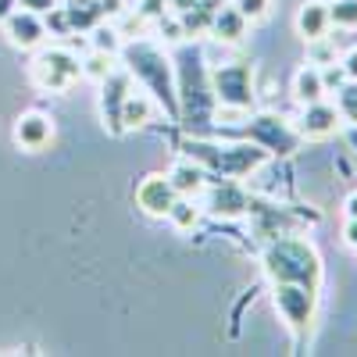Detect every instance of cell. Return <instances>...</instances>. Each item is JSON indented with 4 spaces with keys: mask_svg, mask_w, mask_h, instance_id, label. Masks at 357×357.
<instances>
[{
    "mask_svg": "<svg viewBox=\"0 0 357 357\" xmlns=\"http://www.w3.org/2000/svg\"><path fill=\"white\" fill-rule=\"evenodd\" d=\"M264 275L272 282H296L307 289H321V257L301 236H275L264 247Z\"/></svg>",
    "mask_w": 357,
    "mask_h": 357,
    "instance_id": "1",
    "label": "cell"
},
{
    "mask_svg": "<svg viewBox=\"0 0 357 357\" xmlns=\"http://www.w3.org/2000/svg\"><path fill=\"white\" fill-rule=\"evenodd\" d=\"M122 57H126V68H129L139 82L151 86L154 104L168 107V114L178 118V86H175V79H172V61H168V57H165L154 43H146V40L126 43V47H122Z\"/></svg>",
    "mask_w": 357,
    "mask_h": 357,
    "instance_id": "2",
    "label": "cell"
},
{
    "mask_svg": "<svg viewBox=\"0 0 357 357\" xmlns=\"http://www.w3.org/2000/svg\"><path fill=\"white\" fill-rule=\"evenodd\" d=\"M183 151L190 161H197L207 175H222V178H243L250 175L257 165H264L268 151H261L257 143H232V146H215L204 139H186Z\"/></svg>",
    "mask_w": 357,
    "mask_h": 357,
    "instance_id": "3",
    "label": "cell"
},
{
    "mask_svg": "<svg viewBox=\"0 0 357 357\" xmlns=\"http://www.w3.org/2000/svg\"><path fill=\"white\" fill-rule=\"evenodd\" d=\"M272 301H275L279 318L296 336V343H307L311 325H314V307H318V289L296 286V282H272Z\"/></svg>",
    "mask_w": 357,
    "mask_h": 357,
    "instance_id": "4",
    "label": "cell"
},
{
    "mask_svg": "<svg viewBox=\"0 0 357 357\" xmlns=\"http://www.w3.org/2000/svg\"><path fill=\"white\" fill-rule=\"evenodd\" d=\"M211 93L225 111H250L254 107V65L236 61L211 72Z\"/></svg>",
    "mask_w": 357,
    "mask_h": 357,
    "instance_id": "5",
    "label": "cell"
},
{
    "mask_svg": "<svg viewBox=\"0 0 357 357\" xmlns=\"http://www.w3.org/2000/svg\"><path fill=\"white\" fill-rule=\"evenodd\" d=\"M243 136H247L250 143H257L261 151L279 154V158L296 154V146L304 143V139H301V132H296V129L286 122V118H279V114H254Z\"/></svg>",
    "mask_w": 357,
    "mask_h": 357,
    "instance_id": "6",
    "label": "cell"
},
{
    "mask_svg": "<svg viewBox=\"0 0 357 357\" xmlns=\"http://www.w3.org/2000/svg\"><path fill=\"white\" fill-rule=\"evenodd\" d=\"M82 75V61L72 54V50H43L36 61H33V82L40 89H50V93H57V89H68L75 79Z\"/></svg>",
    "mask_w": 357,
    "mask_h": 357,
    "instance_id": "7",
    "label": "cell"
},
{
    "mask_svg": "<svg viewBox=\"0 0 357 357\" xmlns=\"http://www.w3.org/2000/svg\"><path fill=\"white\" fill-rule=\"evenodd\" d=\"M250 204H254V197L247 193L240 178H218V183L204 186V207L215 218H243V215H250Z\"/></svg>",
    "mask_w": 357,
    "mask_h": 357,
    "instance_id": "8",
    "label": "cell"
},
{
    "mask_svg": "<svg viewBox=\"0 0 357 357\" xmlns=\"http://www.w3.org/2000/svg\"><path fill=\"white\" fill-rule=\"evenodd\" d=\"M132 93V72L129 68H114L107 79H100V114L111 136H122V104Z\"/></svg>",
    "mask_w": 357,
    "mask_h": 357,
    "instance_id": "9",
    "label": "cell"
},
{
    "mask_svg": "<svg viewBox=\"0 0 357 357\" xmlns=\"http://www.w3.org/2000/svg\"><path fill=\"white\" fill-rule=\"evenodd\" d=\"M340 111L333 104H325V100H314V104H304V114L296 118V132H301V139H329L336 136L340 129Z\"/></svg>",
    "mask_w": 357,
    "mask_h": 357,
    "instance_id": "10",
    "label": "cell"
},
{
    "mask_svg": "<svg viewBox=\"0 0 357 357\" xmlns=\"http://www.w3.org/2000/svg\"><path fill=\"white\" fill-rule=\"evenodd\" d=\"M175 197L178 193H175L168 175H146L136 190V204L143 207V215H151V218H165L168 207L175 204Z\"/></svg>",
    "mask_w": 357,
    "mask_h": 357,
    "instance_id": "11",
    "label": "cell"
},
{
    "mask_svg": "<svg viewBox=\"0 0 357 357\" xmlns=\"http://www.w3.org/2000/svg\"><path fill=\"white\" fill-rule=\"evenodd\" d=\"M4 33L11 40V47L18 50H36L43 40H47V25H43V15H33V11H15L8 22H4Z\"/></svg>",
    "mask_w": 357,
    "mask_h": 357,
    "instance_id": "12",
    "label": "cell"
},
{
    "mask_svg": "<svg viewBox=\"0 0 357 357\" xmlns=\"http://www.w3.org/2000/svg\"><path fill=\"white\" fill-rule=\"evenodd\" d=\"M54 139V126L50 118L33 111V114H22L18 126H15V143L25 146V151H43V146Z\"/></svg>",
    "mask_w": 357,
    "mask_h": 357,
    "instance_id": "13",
    "label": "cell"
},
{
    "mask_svg": "<svg viewBox=\"0 0 357 357\" xmlns=\"http://www.w3.org/2000/svg\"><path fill=\"white\" fill-rule=\"evenodd\" d=\"M247 29H250V22L240 15V8H236V4H222L215 11V18H211V36L218 43H240L247 36Z\"/></svg>",
    "mask_w": 357,
    "mask_h": 357,
    "instance_id": "14",
    "label": "cell"
},
{
    "mask_svg": "<svg viewBox=\"0 0 357 357\" xmlns=\"http://www.w3.org/2000/svg\"><path fill=\"white\" fill-rule=\"evenodd\" d=\"M296 33H301L304 43L329 33V4H321V0H307V4L301 8V15H296Z\"/></svg>",
    "mask_w": 357,
    "mask_h": 357,
    "instance_id": "15",
    "label": "cell"
},
{
    "mask_svg": "<svg viewBox=\"0 0 357 357\" xmlns=\"http://www.w3.org/2000/svg\"><path fill=\"white\" fill-rule=\"evenodd\" d=\"M168 178H172V186H175V193L178 197H197V193H204V186H207V172L197 165V161H178L172 172H168Z\"/></svg>",
    "mask_w": 357,
    "mask_h": 357,
    "instance_id": "16",
    "label": "cell"
},
{
    "mask_svg": "<svg viewBox=\"0 0 357 357\" xmlns=\"http://www.w3.org/2000/svg\"><path fill=\"white\" fill-rule=\"evenodd\" d=\"M151 114H154V97L132 89V93L126 97V104H122V129H143L146 122H151Z\"/></svg>",
    "mask_w": 357,
    "mask_h": 357,
    "instance_id": "17",
    "label": "cell"
},
{
    "mask_svg": "<svg viewBox=\"0 0 357 357\" xmlns=\"http://www.w3.org/2000/svg\"><path fill=\"white\" fill-rule=\"evenodd\" d=\"M293 97L301 100V104H314V100H321V97H325L321 68L307 65V68H301V72H296V79H293Z\"/></svg>",
    "mask_w": 357,
    "mask_h": 357,
    "instance_id": "18",
    "label": "cell"
},
{
    "mask_svg": "<svg viewBox=\"0 0 357 357\" xmlns=\"http://www.w3.org/2000/svg\"><path fill=\"white\" fill-rule=\"evenodd\" d=\"M178 232H190L197 222H200V207L193 204V197H175V204L168 207V215H165Z\"/></svg>",
    "mask_w": 357,
    "mask_h": 357,
    "instance_id": "19",
    "label": "cell"
},
{
    "mask_svg": "<svg viewBox=\"0 0 357 357\" xmlns=\"http://www.w3.org/2000/svg\"><path fill=\"white\" fill-rule=\"evenodd\" d=\"M65 15H68V25L72 29H93L97 22H104L100 0H79V4L65 8Z\"/></svg>",
    "mask_w": 357,
    "mask_h": 357,
    "instance_id": "20",
    "label": "cell"
},
{
    "mask_svg": "<svg viewBox=\"0 0 357 357\" xmlns=\"http://www.w3.org/2000/svg\"><path fill=\"white\" fill-rule=\"evenodd\" d=\"M336 111L343 122L357 126V79H347L340 89H336Z\"/></svg>",
    "mask_w": 357,
    "mask_h": 357,
    "instance_id": "21",
    "label": "cell"
},
{
    "mask_svg": "<svg viewBox=\"0 0 357 357\" xmlns=\"http://www.w3.org/2000/svg\"><path fill=\"white\" fill-rule=\"evenodd\" d=\"M114 72V54H107V50H93L82 61V75L86 79H93V82H100V79H107Z\"/></svg>",
    "mask_w": 357,
    "mask_h": 357,
    "instance_id": "22",
    "label": "cell"
},
{
    "mask_svg": "<svg viewBox=\"0 0 357 357\" xmlns=\"http://www.w3.org/2000/svg\"><path fill=\"white\" fill-rule=\"evenodd\" d=\"M93 50H107V54H118L122 50V33H118L114 25H104V22H97L93 29Z\"/></svg>",
    "mask_w": 357,
    "mask_h": 357,
    "instance_id": "23",
    "label": "cell"
},
{
    "mask_svg": "<svg viewBox=\"0 0 357 357\" xmlns=\"http://www.w3.org/2000/svg\"><path fill=\"white\" fill-rule=\"evenodd\" d=\"M307 61L314 68H325L336 61V47L329 43V36H318V40H307Z\"/></svg>",
    "mask_w": 357,
    "mask_h": 357,
    "instance_id": "24",
    "label": "cell"
},
{
    "mask_svg": "<svg viewBox=\"0 0 357 357\" xmlns=\"http://www.w3.org/2000/svg\"><path fill=\"white\" fill-rule=\"evenodd\" d=\"M329 25L357 29V0H336V4H329Z\"/></svg>",
    "mask_w": 357,
    "mask_h": 357,
    "instance_id": "25",
    "label": "cell"
},
{
    "mask_svg": "<svg viewBox=\"0 0 357 357\" xmlns=\"http://www.w3.org/2000/svg\"><path fill=\"white\" fill-rule=\"evenodd\" d=\"M236 8H240V15L247 18V22H261L264 15H268V0H232Z\"/></svg>",
    "mask_w": 357,
    "mask_h": 357,
    "instance_id": "26",
    "label": "cell"
},
{
    "mask_svg": "<svg viewBox=\"0 0 357 357\" xmlns=\"http://www.w3.org/2000/svg\"><path fill=\"white\" fill-rule=\"evenodd\" d=\"M321 82H325V93H329V89H340L343 82H347V72H343V65H325L321 68Z\"/></svg>",
    "mask_w": 357,
    "mask_h": 357,
    "instance_id": "27",
    "label": "cell"
},
{
    "mask_svg": "<svg viewBox=\"0 0 357 357\" xmlns=\"http://www.w3.org/2000/svg\"><path fill=\"white\" fill-rule=\"evenodd\" d=\"M18 8L22 11H33V15H47L57 8V0H18Z\"/></svg>",
    "mask_w": 357,
    "mask_h": 357,
    "instance_id": "28",
    "label": "cell"
},
{
    "mask_svg": "<svg viewBox=\"0 0 357 357\" xmlns=\"http://www.w3.org/2000/svg\"><path fill=\"white\" fill-rule=\"evenodd\" d=\"M343 240L350 243V250L357 254V218H347V229H343Z\"/></svg>",
    "mask_w": 357,
    "mask_h": 357,
    "instance_id": "29",
    "label": "cell"
},
{
    "mask_svg": "<svg viewBox=\"0 0 357 357\" xmlns=\"http://www.w3.org/2000/svg\"><path fill=\"white\" fill-rule=\"evenodd\" d=\"M100 11H104V18H114V15H122L126 8H122V0H100Z\"/></svg>",
    "mask_w": 357,
    "mask_h": 357,
    "instance_id": "30",
    "label": "cell"
},
{
    "mask_svg": "<svg viewBox=\"0 0 357 357\" xmlns=\"http://www.w3.org/2000/svg\"><path fill=\"white\" fill-rule=\"evenodd\" d=\"M340 65H343V72H347V79H357V50H350V54L343 57V61H340Z\"/></svg>",
    "mask_w": 357,
    "mask_h": 357,
    "instance_id": "31",
    "label": "cell"
},
{
    "mask_svg": "<svg viewBox=\"0 0 357 357\" xmlns=\"http://www.w3.org/2000/svg\"><path fill=\"white\" fill-rule=\"evenodd\" d=\"M15 11H18V0H0V25H4Z\"/></svg>",
    "mask_w": 357,
    "mask_h": 357,
    "instance_id": "32",
    "label": "cell"
},
{
    "mask_svg": "<svg viewBox=\"0 0 357 357\" xmlns=\"http://www.w3.org/2000/svg\"><path fill=\"white\" fill-rule=\"evenodd\" d=\"M165 4H168V8H175V11H186V8H193V4H197V0H165Z\"/></svg>",
    "mask_w": 357,
    "mask_h": 357,
    "instance_id": "33",
    "label": "cell"
},
{
    "mask_svg": "<svg viewBox=\"0 0 357 357\" xmlns=\"http://www.w3.org/2000/svg\"><path fill=\"white\" fill-rule=\"evenodd\" d=\"M347 218H357V193L347 197Z\"/></svg>",
    "mask_w": 357,
    "mask_h": 357,
    "instance_id": "34",
    "label": "cell"
},
{
    "mask_svg": "<svg viewBox=\"0 0 357 357\" xmlns=\"http://www.w3.org/2000/svg\"><path fill=\"white\" fill-rule=\"evenodd\" d=\"M347 146L357 154V126H350V129H347Z\"/></svg>",
    "mask_w": 357,
    "mask_h": 357,
    "instance_id": "35",
    "label": "cell"
}]
</instances>
